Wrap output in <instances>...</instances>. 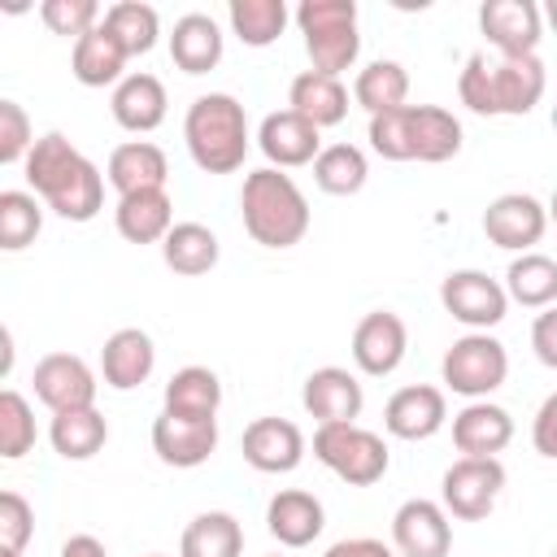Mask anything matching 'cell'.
I'll use <instances>...</instances> for the list:
<instances>
[{
    "label": "cell",
    "mask_w": 557,
    "mask_h": 557,
    "mask_svg": "<svg viewBox=\"0 0 557 557\" xmlns=\"http://www.w3.org/2000/svg\"><path fill=\"white\" fill-rule=\"evenodd\" d=\"M183 139H187V152L191 161L205 170V174H235L248 157V117H244V104L231 96V91H209V96H196L187 104V117H183Z\"/></svg>",
    "instance_id": "5"
},
{
    "label": "cell",
    "mask_w": 557,
    "mask_h": 557,
    "mask_svg": "<svg viewBox=\"0 0 557 557\" xmlns=\"http://www.w3.org/2000/svg\"><path fill=\"white\" fill-rule=\"evenodd\" d=\"M544 231H548L544 200H535V196H527V191H505V196H496V200L483 209V235H487L496 248L535 252V244L544 239Z\"/></svg>",
    "instance_id": "11"
},
{
    "label": "cell",
    "mask_w": 557,
    "mask_h": 557,
    "mask_svg": "<svg viewBox=\"0 0 557 557\" xmlns=\"http://www.w3.org/2000/svg\"><path fill=\"white\" fill-rule=\"evenodd\" d=\"M287 109L300 113L309 126H339L348 117V87L331 74H318V70H305L292 78L287 87Z\"/></svg>",
    "instance_id": "27"
},
{
    "label": "cell",
    "mask_w": 557,
    "mask_h": 557,
    "mask_svg": "<svg viewBox=\"0 0 557 557\" xmlns=\"http://www.w3.org/2000/svg\"><path fill=\"white\" fill-rule=\"evenodd\" d=\"M44 231V205L30 191H0V248L22 252Z\"/></svg>",
    "instance_id": "39"
},
{
    "label": "cell",
    "mask_w": 557,
    "mask_h": 557,
    "mask_svg": "<svg viewBox=\"0 0 557 557\" xmlns=\"http://www.w3.org/2000/svg\"><path fill=\"white\" fill-rule=\"evenodd\" d=\"M218 448V418H178L165 413L152 422V453L174 470H196Z\"/></svg>",
    "instance_id": "14"
},
{
    "label": "cell",
    "mask_w": 557,
    "mask_h": 557,
    "mask_svg": "<svg viewBox=\"0 0 557 557\" xmlns=\"http://www.w3.org/2000/svg\"><path fill=\"white\" fill-rule=\"evenodd\" d=\"M170 57L183 74H209L222 61V26L209 13H183L170 30Z\"/></svg>",
    "instance_id": "28"
},
{
    "label": "cell",
    "mask_w": 557,
    "mask_h": 557,
    "mask_svg": "<svg viewBox=\"0 0 557 557\" xmlns=\"http://www.w3.org/2000/svg\"><path fill=\"white\" fill-rule=\"evenodd\" d=\"M553 426H557V396H544V405H540V413H535V431H531V440H535V453H540V457H557Z\"/></svg>",
    "instance_id": "45"
},
{
    "label": "cell",
    "mask_w": 557,
    "mask_h": 557,
    "mask_svg": "<svg viewBox=\"0 0 557 557\" xmlns=\"http://www.w3.org/2000/svg\"><path fill=\"white\" fill-rule=\"evenodd\" d=\"M30 196L44 200L65 222H91L104 209V174L91 157H83L61 131L35 135L30 152L22 157Z\"/></svg>",
    "instance_id": "1"
},
{
    "label": "cell",
    "mask_w": 557,
    "mask_h": 557,
    "mask_svg": "<svg viewBox=\"0 0 557 557\" xmlns=\"http://www.w3.org/2000/svg\"><path fill=\"white\" fill-rule=\"evenodd\" d=\"M48 440L52 448L65 457V461H87L104 448L109 440V422L96 405L87 409H65V413H52V426H48Z\"/></svg>",
    "instance_id": "33"
},
{
    "label": "cell",
    "mask_w": 557,
    "mask_h": 557,
    "mask_svg": "<svg viewBox=\"0 0 557 557\" xmlns=\"http://www.w3.org/2000/svg\"><path fill=\"white\" fill-rule=\"evenodd\" d=\"M39 17H44V26L52 35L78 39V35H87L100 22V4L96 0H44L39 4Z\"/></svg>",
    "instance_id": "41"
},
{
    "label": "cell",
    "mask_w": 557,
    "mask_h": 557,
    "mask_svg": "<svg viewBox=\"0 0 557 557\" xmlns=\"http://www.w3.org/2000/svg\"><path fill=\"white\" fill-rule=\"evenodd\" d=\"M513 440V418L509 409L492 400H470L461 413H453V444L461 457H496Z\"/></svg>",
    "instance_id": "24"
},
{
    "label": "cell",
    "mask_w": 557,
    "mask_h": 557,
    "mask_svg": "<svg viewBox=\"0 0 557 557\" xmlns=\"http://www.w3.org/2000/svg\"><path fill=\"white\" fill-rule=\"evenodd\" d=\"M239 553H244V527L226 509L196 513L178 544V557H239Z\"/></svg>",
    "instance_id": "34"
},
{
    "label": "cell",
    "mask_w": 557,
    "mask_h": 557,
    "mask_svg": "<svg viewBox=\"0 0 557 557\" xmlns=\"http://www.w3.org/2000/svg\"><path fill=\"white\" fill-rule=\"evenodd\" d=\"M152 366H157V348H152V335L139 326L113 331L100 348V374L113 392H131V387L148 383Z\"/></svg>",
    "instance_id": "23"
},
{
    "label": "cell",
    "mask_w": 557,
    "mask_h": 557,
    "mask_svg": "<svg viewBox=\"0 0 557 557\" xmlns=\"http://www.w3.org/2000/svg\"><path fill=\"white\" fill-rule=\"evenodd\" d=\"M296 26L305 35V52H309L318 74L339 78L361 52L357 4L352 0H300Z\"/></svg>",
    "instance_id": "6"
},
{
    "label": "cell",
    "mask_w": 557,
    "mask_h": 557,
    "mask_svg": "<svg viewBox=\"0 0 557 557\" xmlns=\"http://www.w3.org/2000/svg\"><path fill=\"white\" fill-rule=\"evenodd\" d=\"M322 557H396V548L383 544V540H374V535H352V540L331 544Z\"/></svg>",
    "instance_id": "46"
},
{
    "label": "cell",
    "mask_w": 557,
    "mask_h": 557,
    "mask_svg": "<svg viewBox=\"0 0 557 557\" xmlns=\"http://www.w3.org/2000/svg\"><path fill=\"white\" fill-rule=\"evenodd\" d=\"M257 148L265 152L270 170H296V165H309L322 148V135L318 126H309L300 113L292 109H274L261 117V131H257Z\"/></svg>",
    "instance_id": "19"
},
{
    "label": "cell",
    "mask_w": 557,
    "mask_h": 557,
    "mask_svg": "<svg viewBox=\"0 0 557 557\" xmlns=\"http://www.w3.org/2000/svg\"><path fill=\"white\" fill-rule=\"evenodd\" d=\"M61 557H109V548L96 535H70L61 544Z\"/></svg>",
    "instance_id": "47"
},
{
    "label": "cell",
    "mask_w": 557,
    "mask_h": 557,
    "mask_svg": "<svg viewBox=\"0 0 557 557\" xmlns=\"http://www.w3.org/2000/svg\"><path fill=\"white\" fill-rule=\"evenodd\" d=\"M239 453L261 474H287V470H296L305 461V435L287 418H252L244 426Z\"/></svg>",
    "instance_id": "16"
},
{
    "label": "cell",
    "mask_w": 557,
    "mask_h": 557,
    "mask_svg": "<svg viewBox=\"0 0 557 557\" xmlns=\"http://www.w3.org/2000/svg\"><path fill=\"white\" fill-rule=\"evenodd\" d=\"M35 535V509L17 492H0V548L22 553Z\"/></svg>",
    "instance_id": "42"
},
{
    "label": "cell",
    "mask_w": 557,
    "mask_h": 557,
    "mask_svg": "<svg viewBox=\"0 0 557 557\" xmlns=\"http://www.w3.org/2000/svg\"><path fill=\"white\" fill-rule=\"evenodd\" d=\"M531 344H535V357L553 370V366H557V313H553V309H540V313H535Z\"/></svg>",
    "instance_id": "44"
},
{
    "label": "cell",
    "mask_w": 557,
    "mask_h": 557,
    "mask_svg": "<svg viewBox=\"0 0 557 557\" xmlns=\"http://www.w3.org/2000/svg\"><path fill=\"white\" fill-rule=\"evenodd\" d=\"M148 557H165V553H148Z\"/></svg>",
    "instance_id": "50"
},
{
    "label": "cell",
    "mask_w": 557,
    "mask_h": 557,
    "mask_svg": "<svg viewBox=\"0 0 557 557\" xmlns=\"http://www.w3.org/2000/svg\"><path fill=\"white\" fill-rule=\"evenodd\" d=\"M104 178L117 196L126 191H148V187H165L170 178V161L165 152L152 144V139H126L109 152V165H104Z\"/></svg>",
    "instance_id": "26"
},
{
    "label": "cell",
    "mask_w": 557,
    "mask_h": 557,
    "mask_svg": "<svg viewBox=\"0 0 557 557\" xmlns=\"http://www.w3.org/2000/svg\"><path fill=\"white\" fill-rule=\"evenodd\" d=\"M265 527H270V535H274L283 548H305V544H313V540L322 535L326 509H322V500H318L313 492H305V487H283V492H274L270 505H265Z\"/></svg>",
    "instance_id": "22"
},
{
    "label": "cell",
    "mask_w": 557,
    "mask_h": 557,
    "mask_svg": "<svg viewBox=\"0 0 557 557\" xmlns=\"http://www.w3.org/2000/svg\"><path fill=\"white\" fill-rule=\"evenodd\" d=\"M309 165H313V183L326 196H357L370 178V161L357 144H326Z\"/></svg>",
    "instance_id": "36"
},
{
    "label": "cell",
    "mask_w": 557,
    "mask_h": 557,
    "mask_svg": "<svg viewBox=\"0 0 557 557\" xmlns=\"http://www.w3.org/2000/svg\"><path fill=\"white\" fill-rule=\"evenodd\" d=\"M239 213H244V231L261 248H292L309 231V200H305V191L296 187L292 174L270 170V165L244 174Z\"/></svg>",
    "instance_id": "4"
},
{
    "label": "cell",
    "mask_w": 557,
    "mask_h": 557,
    "mask_svg": "<svg viewBox=\"0 0 557 557\" xmlns=\"http://www.w3.org/2000/svg\"><path fill=\"white\" fill-rule=\"evenodd\" d=\"M548 87L544 61L535 57H487L474 52L457 78V96L479 117H522L540 104Z\"/></svg>",
    "instance_id": "2"
},
{
    "label": "cell",
    "mask_w": 557,
    "mask_h": 557,
    "mask_svg": "<svg viewBox=\"0 0 557 557\" xmlns=\"http://www.w3.org/2000/svg\"><path fill=\"white\" fill-rule=\"evenodd\" d=\"M35 144V126L26 117V109L17 100H0V165H13L30 152Z\"/></svg>",
    "instance_id": "43"
},
{
    "label": "cell",
    "mask_w": 557,
    "mask_h": 557,
    "mask_svg": "<svg viewBox=\"0 0 557 557\" xmlns=\"http://www.w3.org/2000/svg\"><path fill=\"white\" fill-rule=\"evenodd\" d=\"M222 405V379L209 366H183L165 383V413L178 418H218Z\"/></svg>",
    "instance_id": "32"
},
{
    "label": "cell",
    "mask_w": 557,
    "mask_h": 557,
    "mask_svg": "<svg viewBox=\"0 0 557 557\" xmlns=\"http://www.w3.org/2000/svg\"><path fill=\"white\" fill-rule=\"evenodd\" d=\"M313 457L344 483L370 487L387 474V444L383 435L357 426V422H326L313 431Z\"/></svg>",
    "instance_id": "7"
},
{
    "label": "cell",
    "mask_w": 557,
    "mask_h": 557,
    "mask_svg": "<svg viewBox=\"0 0 557 557\" xmlns=\"http://www.w3.org/2000/svg\"><path fill=\"white\" fill-rule=\"evenodd\" d=\"M392 548H396V557H448L453 522L440 509V500L409 496L392 513Z\"/></svg>",
    "instance_id": "12"
},
{
    "label": "cell",
    "mask_w": 557,
    "mask_h": 557,
    "mask_svg": "<svg viewBox=\"0 0 557 557\" xmlns=\"http://www.w3.org/2000/svg\"><path fill=\"white\" fill-rule=\"evenodd\" d=\"M440 305L461 326H470V331H492L505 318V309H509L505 287L492 274H483V270H453V274H444Z\"/></svg>",
    "instance_id": "10"
},
{
    "label": "cell",
    "mask_w": 557,
    "mask_h": 557,
    "mask_svg": "<svg viewBox=\"0 0 557 557\" xmlns=\"http://www.w3.org/2000/svg\"><path fill=\"white\" fill-rule=\"evenodd\" d=\"M0 557H22V553H9V548H0Z\"/></svg>",
    "instance_id": "49"
},
{
    "label": "cell",
    "mask_w": 557,
    "mask_h": 557,
    "mask_svg": "<svg viewBox=\"0 0 557 557\" xmlns=\"http://www.w3.org/2000/svg\"><path fill=\"white\" fill-rule=\"evenodd\" d=\"M448 422V400L431 383H409L383 405V426L396 440H431Z\"/></svg>",
    "instance_id": "18"
},
{
    "label": "cell",
    "mask_w": 557,
    "mask_h": 557,
    "mask_svg": "<svg viewBox=\"0 0 557 557\" xmlns=\"http://www.w3.org/2000/svg\"><path fill=\"white\" fill-rule=\"evenodd\" d=\"M505 300L522 309H548L557 300V261L544 252H522L505 270Z\"/></svg>",
    "instance_id": "31"
},
{
    "label": "cell",
    "mask_w": 557,
    "mask_h": 557,
    "mask_svg": "<svg viewBox=\"0 0 557 557\" xmlns=\"http://www.w3.org/2000/svg\"><path fill=\"white\" fill-rule=\"evenodd\" d=\"M231 30L248 44V48H270L283 30H287V4L283 0H231L226 9Z\"/></svg>",
    "instance_id": "38"
},
{
    "label": "cell",
    "mask_w": 557,
    "mask_h": 557,
    "mask_svg": "<svg viewBox=\"0 0 557 557\" xmlns=\"http://www.w3.org/2000/svg\"><path fill=\"white\" fill-rule=\"evenodd\" d=\"M300 405L309 418H318V426L326 422H357L361 405H366V392L357 383V374H348L344 366H322L305 379L300 387Z\"/></svg>",
    "instance_id": "20"
},
{
    "label": "cell",
    "mask_w": 557,
    "mask_h": 557,
    "mask_svg": "<svg viewBox=\"0 0 557 557\" xmlns=\"http://www.w3.org/2000/svg\"><path fill=\"white\" fill-rule=\"evenodd\" d=\"M165 83L157 74H122L113 83V96H109V109H113V122L131 135H148L165 122Z\"/></svg>",
    "instance_id": "21"
},
{
    "label": "cell",
    "mask_w": 557,
    "mask_h": 557,
    "mask_svg": "<svg viewBox=\"0 0 557 557\" xmlns=\"http://www.w3.org/2000/svg\"><path fill=\"white\" fill-rule=\"evenodd\" d=\"M409 96V74L400 61H370L366 70H357L352 78V100L374 117L387 109H400Z\"/></svg>",
    "instance_id": "37"
},
{
    "label": "cell",
    "mask_w": 557,
    "mask_h": 557,
    "mask_svg": "<svg viewBox=\"0 0 557 557\" xmlns=\"http://www.w3.org/2000/svg\"><path fill=\"white\" fill-rule=\"evenodd\" d=\"M100 26L117 39V48L126 52V61L152 52L157 48V35H161V17L144 0H117V4H109L100 13Z\"/></svg>",
    "instance_id": "35"
},
{
    "label": "cell",
    "mask_w": 557,
    "mask_h": 557,
    "mask_svg": "<svg viewBox=\"0 0 557 557\" xmlns=\"http://www.w3.org/2000/svg\"><path fill=\"white\" fill-rule=\"evenodd\" d=\"M30 383H35V396H39L52 413L96 405V374H91V366H87L83 357H74V352H48V357L35 366Z\"/></svg>",
    "instance_id": "13"
},
{
    "label": "cell",
    "mask_w": 557,
    "mask_h": 557,
    "mask_svg": "<svg viewBox=\"0 0 557 557\" xmlns=\"http://www.w3.org/2000/svg\"><path fill=\"white\" fill-rule=\"evenodd\" d=\"M366 139L383 161L440 165L461 152V122L440 104H400V109L374 113Z\"/></svg>",
    "instance_id": "3"
},
{
    "label": "cell",
    "mask_w": 557,
    "mask_h": 557,
    "mask_svg": "<svg viewBox=\"0 0 557 557\" xmlns=\"http://www.w3.org/2000/svg\"><path fill=\"white\" fill-rule=\"evenodd\" d=\"M405 348H409V331H405L400 313H392V309L366 313V318L357 322V331H352V361H357V370L370 374V379L392 374V370L405 361Z\"/></svg>",
    "instance_id": "15"
},
{
    "label": "cell",
    "mask_w": 557,
    "mask_h": 557,
    "mask_svg": "<svg viewBox=\"0 0 557 557\" xmlns=\"http://www.w3.org/2000/svg\"><path fill=\"white\" fill-rule=\"evenodd\" d=\"M70 70L83 87H109L122 78L126 70V52L117 48V39L96 22L87 35L74 39V57H70Z\"/></svg>",
    "instance_id": "30"
},
{
    "label": "cell",
    "mask_w": 557,
    "mask_h": 557,
    "mask_svg": "<svg viewBox=\"0 0 557 557\" xmlns=\"http://www.w3.org/2000/svg\"><path fill=\"white\" fill-rule=\"evenodd\" d=\"M505 492V466L496 457H457L440 483V509L461 522H483Z\"/></svg>",
    "instance_id": "9"
},
{
    "label": "cell",
    "mask_w": 557,
    "mask_h": 557,
    "mask_svg": "<svg viewBox=\"0 0 557 557\" xmlns=\"http://www.w3.org/2000/svg\"><path fill=\"white\" fill-rule=\"evenodd\" d=\"M17 366V348H13V331L0 322V379H9Z\"/></svg>",
    "instance_id": "48"
},
{
    "label": "cell",
    "mask_w": 557,
    "mask_h": 557,
    "mask_svg": "<svg viewBox=\"0 0 557 557\" xmlns=\"http://www.w3.org/2000/svg\"><path fill=\"white\" fill-rule=\"evenodd\" d=\"M218 252H222V244H218V235H213L205 222H174V226L165 231V239H161L165 265H170L174 274H187V278L209 274V270L218 265Z\"/></svg>",
    "instance_id": "29"
},
{
    "label": "cell",
    "mask_w": 557,
    "mask_h": 557,
    "mask_svg": "<svg viewBox=\"0 0 557 557\" xmlns=\"http://www.w3.org/2000/svg\"><path fill=\"white\" fill-rule=\"evenodd\" d=\"M440 374H444L448 392H457L466 400H487L509 374V352H505V344L496 335L470 331V335L448 344V352L440 361Z\"/></svg>",
    "instance_id": "8"
},
{
    "label": "cell",
    "mask_w": 557,
    "mask_h": 557,
    "mask_svg": "<svg viewBox=\"0 0 557 557\" xmlns=\"http://www.w3.org/2000/svg\"><path fill=\"white\" fill-rule=\"evenodd\" d=\"M113 226L126 244H161L165 231L174 226V205L165 187H148V191H126L117 196L113 209Z\"/></svg>",
    "instance_id": "25"
},
{
    "label": "cell",
    "mask_w": 557,
    "mask_h": 557,
    "mask_svg": "<svg viewBox=\"0 0 557 557\" xmlns=\"http://www.w3.org/2000/svg\"><path fill=\"white\" fill-rule=\"evenodd\" d=\"M479 30L496 48V57H535L540 9L531 0H487L479 9Z\"/></svg>",
    "instance_id": "17"
},
{
    "label": "cell",
    "mask_w": 557,
    "mask_h": 557,
    "mask_svg": "<svg viewBox=\"0 0 557 557\" xmlns=\"http://www.w3.org/2000/svg\"><path fill=\"white\" fill-rule=\"evenodd\" d=\"M35 413H30V400L13 387H0V457L4 461H17L35 448Z\"/></svg>",
    "instance_id": "40"
}]
</instances>
